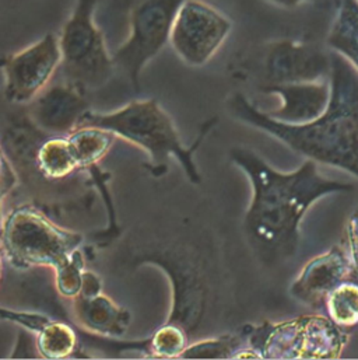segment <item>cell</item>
<instances>
[{
	"instance_id": "obj_1",
	"label": "cell",
	"mask_w": 358,
	"mask_h": 360,
	"mask_svg": "<svg viewBox=\"0 0 358 360\" xmlns=\"http://www.w3.org/2000/svg\"><path fill=\"white\" fill-rule=\"evenodd\" d=\"M230 156L248 176L252 188L244 221L246 237L258 255L269 264L296 255L301 223L319 199L356 189L354 184L325 177L318 163L310 159L297 170L283 173L249 149H232Z\"/></svg>"
},
{
	"instance_id": "obj_2",
	"label": "cell",
	"mask_w": 358,
	"mask_h": 360,
	"mask_svg": "<svg viewBox=\"0 0 358 360\" xmlns=\"http://www.w3.org/2000/svg\"><path fill=\"white\" fill-rule=\"evenodd\" d=\"M329 83V105L310 124L276 121L241 93L228 100V111L235 120L269 134L296 153L358 179V72L335 52Z\"/></svg>"
},
{
	"instance_id": "obj_3",
	"label": "cell",
	"mask_w": 358,
	"mask_h": 360,
	"mask_svg": "<svg viewBox=\"0 0 358 360\" xmlns=\"http://www.w3.org/2000/svg\"><path fill=\"white\" fill-rule=\"evenodd\" d=\"M135 259L136 265L153 264L167 274L173 288L167 323L180 326L189 338L199 334L218 300V274L213 255L194 243L174 238L160 247H147Z\"/></svg>"
},
{
	"instance_id": "obj_4",
	"label": "cell",
	"mask_w": 358,
	"mask_h": 360,
	"mask_svg": "<svg viewBox=\"0 0 358 360\" xmlns=\"http://www.w3.org/2000/svg\"><path fill=\"white\" fill-rule=\"evenodd\" d=\"M217 118L203 124L201 132L190 148L180 141L178 129L170 114L161 107L159 100H135L111 112L88 111L80 121L79 127H98L114 132L118 138L125 139L145 152L152 159L154 174L166 172V163L170 156L180 163L187 180L200 184L201 176L193 160L194 152L201 146L208 131L216 125Z\"/></svg>"
},
{
	"instance_id": "obj_5",
	"label": "cell",
	"mask_w": 358,
	"mask_h": 360,
	"mask_svg": "<svg viewBox=\"0 0 358 360\" xmlns=\"http://www.w3.org/2000/svg\"><path fill=\"white\" fill-rule=\"evenodd\" d=\"M84 236L62 229L34 205L13 207L3 219L1 251L15 269L60 268L80 248Z\"/></svg>"
},
{
	"instance_id": "obj_6",
	"label": "cell",
	"mask_w": 358,
	"mask_h": 360,
	"mask_svg": "<svg viewBox=\"0 0 358 360\" xmlns=\"http://www.w3.org/2000/svg\"><path fill=\"white\" fill-rule=\"evenodd\" d=\"M349 342V331L328 316H303L253 327L248 345L262 359H338Z\"/></svg>"
},
{
	"instance_id": "obj_7",
	"label": "cell",
	"mask_w": 358,
	"mask_h": 360,
	"mask_svg": "<svg viewBox=\"0 0 358 360\" xmlns=\"http://www.w3.org/2000/svg\"><path fill=\"white\" fill-rule=\"evenodd\" d=\"M95 7L97 0H76L59 35L63 77L86 91L107 84L117 68L97 25Z\"/></svg>"
},
{
	"instance_id": "obj_8",
	"label": "cell",
	"mask_w": 358,
	"mask_h": 360,
	"mask_svg": "<svg viewBox=\"0 0 358 360\" xmlns=\"http://www.w3.org/2000/svg\"><path fill=\"white\" fill-rule=\"evenodd\" d=\"M185 0H135L129 13V34L112 53L115 66L129 79L132 87L140 90L143 69L167 44L179 7Z\"/></svg>"
},
{
	"instance_id": "obj_9",
	"label": "cell",
	"mask_w": 358,
	"mask_h": 360,
	"mask_svg": "<svg viewBox=\"0 0 358 360\" xmlns=\"http://www.w3.org/2000/svg\"><path fill=\"white\" fill-rule=\"evenodd\" d=\"M232 31V21L204 0H185L179 7L170 45L189 66L200 68L213 59Z\"/></svg>"
},
{
	"instance_id": "obj_10",
	"label": "cell",
	"mask_w": 358,
	"mask_h": 360,
	"mask_svg": "<svg viewBox=\"0 0 358 360\" xmlns=\"http://www.w3.org/2000/svg\"><path fill=\"white\" fill-rule=\"evenodd\" d=\"M60 65L59 37L52 32L10 53L1 62L6 100L11 104L28 105L52 83Z\"/></svg>"
},
{
	"instance_id": "obj_11",
	"label": "cell",
	"mask_w": 358,
	"mask_h": 360,
	"mask_svg": "<svg viewBox=\"0 0 358 360\" xmlns=\"http://www.w3.org/2000/svg\"><path fill=\"white\" fill-rule=\"evenodd\" d=\"M332 72V52L317 45L281 38L269 42L259 63L260 87L300 82L328 80Z\"/></svg>"
},
{
	"instance_id": "obj_12",
	"label": "cell",
	"mask_w": 358,
	"mask_h": 360,
	"mask_svg": "<svg viewBox=\"0 0 358 360\" xmlns=\"http://www.w3.org/2000/svg\"><path fill=\"white\" fill-rule=\"evenodd\" d=\"M352 257L345 241L308 261L290 286V295L312 310H325L328 296L350 279Z\"/></svg>"
},
{
	"instance_id": "obj_13",
	"label": "cell",
	"mask_w": 358,
	"mask_h": 360,
	"mask_svg": "<svg viewBox=\"0 0 358 360\" xmlns=\"http://www.w3.org/2000/svg\"><path fill=\"white\" fill-rule=\"evenodd\" d=\"M90 110L86 90L67 80L51 83L27 105L31 121L52 136H69Z\"/></svg>"
},
{
	"instance_id": "obj_14",
	"label": "cell",
	"mask_w": 358,
	"mask_h": 360,
	"mask_svg": "<svg viewBox=\"0 0 358 360\" xmlns=\"http://www.w3.org/2000/svg\"><path fill=\"white\" fill-rule=\"evenodd\" d=\"M259 90L280 100V105L267 111V115L290 125H304L319 118L326 111L332 94L329 79L266 86Z\"/></svg>"
},
{
	"instance_id": "obj_15",
	"label": "cell",
	"mask_w": 358,
	"mask_h": 360,
	"mask_svg": "<svg viewBox=\"0 0 358 360\" xmlns=\"http://www.w3.org/2000/svg\"><path fill=\"white\" fill-rule=\"evenodd\" d=\"M73 313L80 327L93 335L110 340L124 338L132 320L126 309L118 306L104 293L94 297H74Z\"/></svg>"
},
{
	"instance_id": "obj_16",
	"label": "cell",
	"mask_w": 358,
	"mask_h": 360,
	"mask_svg": "<svg viewBox=\"0 0 358 360\" xmlns=\"http://www.w3.org/2000/svg\"><path fill=\"white\" fill-rule=\"evenodd\" d=\"M326 45L358 72V0H340L331 24Z\"/></svg>"
},
{
	"instance_id": "obj_17",
	"label": "cell",
	"mask_w": 358,
	"mask_h": 360,
	"mask_svg": "<svg viewBox=\"0 0 358 360\" xmlns=\"http://www.w3.org/2000/svg\"><path fill=\"white\" fill-rule=\"evenodd\" d=\"M117 135L98 127H79L69 136V145L81 172H90L108 155Z\"/></svg>"
},
{
	"instance_id": "obj_18",
	"label": "cell",
	"mask_w": 358,
	"mask_h": 360,
	"mask_svg": "<svg viewBox=\"0 0 358 360\" xmlns=\"http://www.w3.org/2000/svg\"><path fill=\"white\" fill-rule=\"evenodd\" d=\"M252 330V326H244L234 334L206 337L189 344L180 359H234L235 354L244 348V342H248Z\"/></svg>"
},
{
	"instance_id": "obj_19",
	"label": "cell",
	"mask_w": 358,
	"mask_h": 360,
	"mask_svg": "<svg viewBox=\"0 0 358 360\" xmlns=\"http://www.w3.org/2000/svg\"><path fill=\"white\" fill-rule=\"evenodd\" d=\"M326 316L340 328L349 331L358 327V282L347 279L326 299Z\"/></svg>"
},
{
	"instance_id": "obj_20",
	"label": "cell",
	"mask_w": 358,
	"mask_h": 360,
	"mask_svg": "<svg viewBox=\"0 0 358 360\" xmlns=\"http://www.w3.org/2000/svg\"><path fill=\"white\" fill-rule=\"evenodd\" d=\"M77 334L66 323L52 320L38 335L37 347L41 358L66 359L77 349Z\"/></svg>"
},
{
	"instance_id": "obj_21",
	"label": "cell",
	"mask_w": 358,
	"mask_h": 360,
	"mask_svg": "<svg viewBox=\"0 0 358 360\" xmlns=\"http://www.w3.org/2000/svg\"><path fill=\"white\" fill-rule=\"evenodd\" d=\"M189 345L187 333L173 323H166L147 340V356L177 359Z\"/></svg>"
},
{
	"instance_id": "obj_22",
	"label": "cell",
	"mask_w": 358,
	"mask_h": 360,
	"mask_svg": "<svg viewBox=\"0 0 358 360\" xmlns=\"http://www.w3.org/2000/svg\"><path fill=\"white\" fill-rule=\"evenodd\" d=\"M84 269V255L80 248L60 268L55 269L56 290L60 296L73 300L80 295Z\"/></svg>"
},
{
	"instance_id": "obj_23",
	"label": "cell",
	"mask_w": 358,
	"mask_h": 360,
	"mask_svg": "<svg viewBox=\"0 0 358 360\" xmlns=\"http://www.w3.org/2000/svg\"><path fill=\"white\" fill-rule=\"evenodd\" d=\"M0 317H1V320H7V321L18 324L24 330L31 331L35 335H38L52 321V319L45 316V314L28 313V311H17V310L6 309V307H1Z\"/></svg>"
},
{
	"instance_id": "obj_24",
	"label": "cell",
	"mask_w": 358,
	"mask_h": 360,
	"mask_svg": "<svg viewBox=\"0 0 358 360\" xmlns=\"http://www.w3.org/2000/svg\"><path fill=\"white\" fill-rule=\"evenodd\" d=\"M29 334H32V333L22 328V331L18 335V342L15 345V349L11 354L10 358H13V359H17V358H24V359L41 358L39 352H38V347H37V338L32 340Z\"/></svg>"
},
{
	"instance_id": "obj_25",
	"label": "cell",
	"mask_w": 358,
	"mask_h": 360,
	"mask_svg": "<svg viewBox=\"0 0 358 360\" xmlns=\"http://www.w3.org/2000/svg\"><path fill=\"white\" fill-rule=\"evenodd\" d=\"M20 177L11 165V162L1 153V199L4 200L7 193H10L18 184Z\"/></svg>"
},
{
	"instance_id": "obj_26",
	"label": "cell",
	"mask_w": 358,
	"mask_h": 360,
	"mask_svg": "<svg viewBox=\"0 0 358 360\" xmlns=\"http://www.w3.org/2000/svg\"><path fill=\"white\" fill-rule=\"evenodd\" d=\"M102 293V281L101 278L90 271V269H84L83 272V283H81V290L80 295L81 297H94L97 295Z\"/></svg>"
},
{
	"instance_id": "obj_27",
	"label": "cell",
	"mask_w": 358,
	"mask_h": 360,
	"mask_svg": "<svg viewBox=\"0 0 358 360\" xmlns=\"http://www.w3.org/2000/svg\"><path fill=\"white\" fill-rule=\"evenodd\" d=\"M350 251V257H352V274H350V279L358 282V241L354 240L353 237L345 236L343 240Z\"/></svg>"
},
{
	"instance_id": "obj_28",
	"label": "cell",
	"mask_w": 358,
	"mask_h": 360,
	"mask_svg": "<svg viewBox=\"0 0 358 360\" xmlns=\"http://www.w3.org/2000/svg\"><path fill=\"white\" fill-rule=\"evenodd\" d=\"M277 7H281V8H296L304 3H308V1H314V0H266Z\"/></svg>"
}]
</instances>
